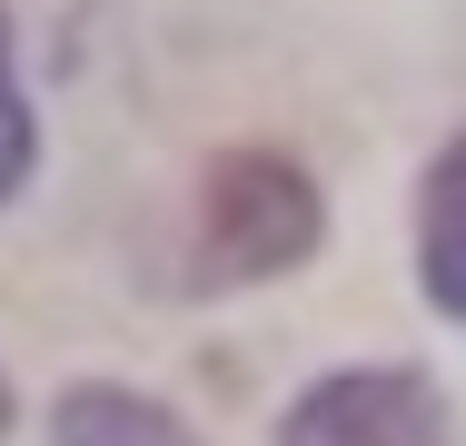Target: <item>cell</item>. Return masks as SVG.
Wrapping results in <instances>:
<instances>
[{"mask_svg":"<svg viewBox=\"0 0 466 446\" xmlns=\"http://www.w3.org/2000/svg\"><path fill=\"white\" fill-rule=\"evenodd\" d=\"M318 228H328L318 178L288 149H268V139H238V149H218V169L198 188V258H188V278L198 288L279 278V268H298L318 248Z\"/></svg>","mask_w":466,"mask_h":446,"instance_id":"obj_1","label":"cell"},{"mask_svg":"<svg viewBox=\"0 0 466 446\" xmlns=\"http://www.w3.org/2000/svg\"><path fill=\"white\" fill-rule=\"evenodd\" d=\"M417 278H427V298L466 328V129L437 149V169L417 188Z\"/></svg>","mask_w":466,"mask_h":446,"instance_id":"obj_3","label":"cell"},{"mask_svg":"<svg viewBox=\"0 0 466 446\" xmlns=\"http://www.w3.org/2000/svg\"><path fill=\"white\" fill-rule=\"evenodd\" d=\"M0 427H10V387H0Z\"/></svg>","mask_w":466,"mask_h":446,"instance_id":"obj_6","label":"cell"},{"mask_svg":"<svg viewBox=\"0 0 466 446\" xmlns=\"http://www.w3.org/2000/svg\"><path fill=\"white\" fill-rule=\"evenodd\" d=\"M50 446H198V437H188V417H169L159 397L109 387V377H80V387L50 407Z\"/></svg>","mask_w":466,"mask_h":446,"instance_id":"obj_4","label":"cell"},{"mask_svg":"<svg viewBox=\"0 0 466 446\" xmlns=\"http://www.w3.org/2000/svg\"><path fill=\"white\" fill-rule=\"evenodd\" d=\"M40 169V119H30V99H20V70H10V10H0V208L30 188Z\"/></svg>","mask_w":466,"mask_h":446,"instance_id":"obj_5","label":"cell"},{"mask_svg":"<svg viewBox=\"0 0 466 446\" xmlns=\"http://www.w3.org/2000/svg\"><path fill=\"white\" fill-rule=\"evenodd\" d=\"M279 446H457L447 397L417 367H338L288 407Z\"/></svg>","mask_w":466,"mask_h":446,"instance_id":"obj_2","label":"cell"}]
</instances>
